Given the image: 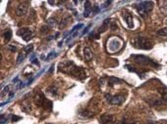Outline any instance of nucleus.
Returning <instances> with one entry per match:
<instances>
[{"label": "nucleus", "instance_id": "f257e3e1", "mask_svg": "<svg viewBox=\"0 0 167 124\" xmlns=\"http://www.w3.org/2000/svg\"><path fill=\"white\" fill-rule=\"evenodd\" d=\"M60 71L70 73V74L75 75L76 77H78L80 79H84L86 77V72L81 68H77L75 66V63L71 61H67L64 63H61L59 65Z\"/></svg>", "mask_w": 167, "mask_h": 124}, {"label": "nucleus", "instance_id": "f03ea898", "mask_svg": "<svg viewBox=\"0 0 167 124\" xmlns=\"http://www.w3.org/2000/svg\"><path fill=\"white\" fill-rule=\"evenodd\" d=\"M133 45L138 49H143V50H149L153 47V41L148 37H143V36H138V37L134 38L132 40Z\"/></svg>", "mask_w": 167, "mask_h": 124}, {"label": "nucleus", "instance_id": "7ed1b4c3", "mask_svg": "<svg viewBox=\"0 0 167 124\" xmlns=\"http://www.w3.org/2000/svg\"><path fill=\"white\" fill-rule=\"evenodd\" d=\"M136 8L138 10L139 14L142 16H146L148 13L150 12L153 8V2L151 1H142L139 4L136 5Z\"/></svg>", "mask_w": 167, "mask_h": 124}, {"label": "nucleus", "instance_id": "20e7f679", "mask_svg": "<svg viewBox=\"0 0 167 124\" xmlns=\"http://www.w3.org/2000/svg\"><path fill=\"white\" fill-rule=\"evenodd\" d=\"M131 58L135 61L137 63H140V65H143V66H158V65L154 61H152V60H150L149 58L146 56H142V55H133L131 56Z\"/></svg>", "mask_w": 167, "mask_h": 124}, {"label": "nucleus", "instance_id": "39448f33", "mask_svg": "<svg viewBox=\"0 0 167 124\" xmlns=\"http://www.w3.org/2000/svg\"><path fill=\"white\" fill-rule=\"evenodd\" d=\"M17 34L21 36L25 41H29V40L32 38V36L33 35V31L30 28H23L19 29Z\"/></svg>", "mask_w": 167, "mask_h": 124}, {"label": "nucleus", "instance_id": "423d86ee", "mask_svg": "<svg viewBox=\"0 0 167 124\" xmlns=\"http://www.w3.org/2000/svg\"><path fill=\"white\" fill-rule=\"evenodd\" d=\"M122 46V40L119 38H113L108 43V50L111 52H116L121 48Z\"/></svg>", "mask_w": 167, "mask_h": 124}, {"label": "nucleus", "instance_id": "0eeeda50", "mask_svg": "<svg viewBox=\"0 0 167 124\" xmlns=\"http://www.w3.org/2000/svg\"><path fill=\"white\" fill-rule=\"evenodd\" d=\"M28 5H29L28 2L20 3V4L18 5V7H17V10H16L17 16H19V17L26 16L27 13H28V9H29V6Z\"/></svg>", "mask_w": 167, "mask_h": 124}, {"label": "nucleus", "instance_id": "6e6552de", "mask_svg": "<svg viewBox=\"0 0 167 124\" xmlns=\"http://www.w3.org/2000/svg\"><path fill=\"white\" fill-rule=\"evenodd\" d=\"M100 123L101 124H114V116L110 115H104L100 117Z\"/></svg>", "mask_w": 167, "mask_h": 124}, {"label": "nucleus", "instance_id": "1a4fd4ad", "mask_svg": "<svg viewBox=\"0 0 167 124\" xmlns=\"http://www.w3.org/2000/svg\"><path fill=\"white\" fill-rule=\"evenodd\" d=\"M92 10V2L91 1H86L85 3V11H84V17H85V18H88V17L91 16Z\"/></svg>", "mask_w": 167, "mask_h": 124}, {"label": "nucleus", "instance_id": "9d476101", "mask_svg": "<svg viewBox=\"0 0 167 124\" xmlns=\"http://www.w3.org/2000/svg\"><path fill=\"white\" fill-rule=\"evenodd\" d=\"M124 18H125V21L127 23V25H128V28H134L133 17L130 15L129 13H124Z\"/></svg>", "mask_w": 167, "mask_h": 124}, {"label": "nucleus", "instance_id": "9b49d317", "mask_svg": "<svg viewBox=\"0 0 167 124\" xmlns=\"http://www.w3.org/2000/svg\"><path fill=\"white\" fill-rule=\"evenodd\" d=\"M124 97L123 96H115L113 97L111 102H110V104H112V105H121V104L124 102Z\"/></svg>", "mask_w": 167, "mask_h": 124}, {"label": "nucleus", "instance_id": "f8f14e48", "mask_svg": "<svg viewBox=\"0 0 167 124\" xmlns=\"http://www.w3.org/2000/svg\"><path fill=\"white\" fill-rule=\"evenodd\" d=\"M35 104L38 106H41L43 104H44V102H45V98H44V96H43V94L42 93H39L38 96L35 97Z\"/></svg>", "mask_w": 167, "mask_h": 124}, {"label": "nucleus", "instance_id": "ddd939ff", "mask_svg": "<svg viewBox=\"0 0 167 124\" xmlns=\"http://www.w3.org/2000/svg\"><path fill=\"white\" fill-rule=\"evenodd\" d=\"M84 56H85V59L86 61H91L92 59V50L89 48V47H86L85 49H84Z\"/></svg>", "mask_w": 167, "mask_h": 124}, {"label": "nucleus", "instance_id": "4468645a", "mask_svg": "<svg viewBox=\"0 0 167 124\" xmlns=\"http://www.w3.org/2000/svg\"><path fill=\"white\" fill-rule=\"evenodd\" d=\"M109 25H110V20L109 19H106L104 20V22L102 23V25L100 26V28H99V31L98 32H104L106 29H107L109 28Z\"/></svg>", "mask_w": 167, "mask_h": 124}, {"label": "nucleus", "instance_id": "2eb2a0df", "mask_svg": "<svg viewBox=\"0 0 167 124\" xmlns=\"http://www.w3.org/2000/svg\"><path fill=\"white\" fill-rule=\"evenodd\" d=\"M46 92H47V93L49 94V95L56 96V95H57L58 89H57V87H56V86L51 85V86H49L47 89H46Z\"/></svg>", "mask_w": 167, "mask_h": 124}, {"label": "nucleus", "instance_id": "dca6fc26", "mask_svg": "<svg viewBox=\"0 0 167 124\" xmlns=\"http://www.w3.org/2000/svg\"><path fill=\"white\" fill-rule=\"evenodd\" d=\"M158 92H159L160 95H161V98L163 100V102H167V88H165V87L159 88Z\"/></svg>", "mask_w": 167, "mask_h": 124}, {"label": "nucleus", "instance_id": "f3484780", "mask_svg": "<svg viewBox=\"0 0 167 124\" xmlns=\"http://www.w3.org/2000/svg\"><path fill=\"white\" fill-rule=\"evenodd\" d=\"M3 37H4L5 41H9L12 37V31H10V29H7V31L3 33Z\"/></svg>", "mask_w": 167, "mask_h": 124}, {"label": "nucleus", "instance_id": "a211bd4d", "mask_svg": "<svg viewBox=\"0 0 167 124\" xmlns=\"http://www.w3.org/2000/svg\"><path fill=\"white\" fill-rule=\"evenodd\" d=\"M26 56H27V53L25 51L22 52V53H20L19 56H18V58H17V63H21L25 60Z\"/></svg>", "mask_w": 167, "mask_h": 124}, {"label": "nucleus", "instance_id": "6ab92c4d", "mask_svg": "<svg viewBox=\"0 0 167 124\" xmlns=\"http://www.w3.org/2000/svg\"><path fill=\"white\" fill-rule=\"evenodd\" d=\"M120 82H121V80H120L119 78L113 77V76L109 77V79H108V83L110 85H114V84H117V83H120Z\"/></svg>", "mask_w": 167, "mask_h": 124}, {"label": "nucleus", "instance_id": "aec40b11", "mask_svg": "<svg viewBox=\"0 0 167 124\" xmlns=\"http://www.w3.org/2000/svg\"><path fill=\"white\" fill-rule=\"evenodd\" d=\"M83 28V23H79V25H77V26H75L74 28H73V29L71 31H70V34L71 35H73V34H75L76 32H78V31L80 28Z\"/></svg>", "mask_w": 167, "mask_h": 124}, {"label": "nucleus", "instance_id": "412c9836", "mask_svg": "<svg viewBox=\"0 0 167 124\" xmlns=\"http://www.w3.org/2000/svg\"><path fill=\"white\" fill-rule=\"evenodd\" d=\"M80 115L82 117H92L93 115V113L89 112V110H83V112H80Z\"/></svg>", "mask_w": 167, "mask_h": 124}, {"label": "nucleus", "instance_id": "4be33fe9", "mask_svg": "<svg viewBox=\"0 0 167 124\" xmlns=\"http://www.w3.org/2000/svg\"><path fill=\"white\" fill-rule=\"evenodd\" d=\"M47 25L50 26V28H54V26H57V21H56L54 18H51L47 21Z\"/></svg>", "mask_w": 167, "mask_h": 124}, {"label": "nucleus", "instance_id": "5701e85b", "mask_svg": "<svg viewBox=\"0 0 167 124\" xmlns=\"http://www.w3.org/2000/svg\"><path fill=\"white\" fill-rule=\"evenodd\" d=\"M157 34L161 36H167V28H161V29H159V31H157Z\"/></svg>", "mask_w": 167, "mask_h": 124}, {"label": "nucleus", "instance_id": "b1692460", "mask_svg": "<svg viewBox=\"0 0 167 124\" xmlns=\"http://www.w3.org/2000/svg\"><path fill=\"white\" fill-rule=\"evenodd\" d=\"M33 45H28V46H26L25 48H24V51L27 53V54H29V53L33 52Z\"/></svg>", "mask_w": 167, "mask_h": 124}, {"label": "nucleus", "instance_id": "393cba45", "mask_svg": "<svg viewBox=\"0 0 167 124\" xmlns=\"http://www.w3.org/2000/svg\"><path fill=\"white\" fill-rule=\"evenodd\" d=\"M10 87H11V86L8 85V86H6L4 89H3V91H2V93H1V97H2V98H3V97H4V96L6 95V94H8V93H9Z\"/></svg>", "mask_w": 167, "mask_h": 124}, {"label": "nucleus", "instance_id": "a878e982", "mask_svg": "<svg viewBox=\"0 0 167 124\" xmlns=\"http://www.w3.org/2000/svg\"><path fill=\"white\" fill-rule=\"evenodd\" d=\"M56 56H57V54H56L55 52H51V53H50V55L47 57V58H46V61H50L51 59H54Z\"/></svg>", "mask_w": 167, "mask_h": 124}, {"label": "nucleus", "instance_id": "bb28decb", "mask_svg": "<svg viewBox=\"0 0 167 124\" xmlns=\"http://www.w3.org/2000/svg\"><path fill=\"white\" fill-rule=\"evenodd\" d=\"M110 29L111 31H116V29H118V26H117V23L112 22L111 23H110Z\"/></svg>", "mask_w": 167, "mask_h": 124}, {"label": "nucleus", "instance_id": "cd10ccee", "mask_svg": "<svg viewBox=\"0 0 167 124\" xmlns=\"http://www.w3.org/2000/svg\"><path fill=\"white\" fill-rule=\"evenodd\" d=\"M8 121V118L6 116L4 115H1V117H0V123L1 124H5V123H7Z\"/></svg>", "mask_w": 167, "mask_h": 124}, {"label": "nucleus", "instance_id": "c85d7f7f", "mask_svg": "<svg viewBox=\"0 0 167 124\" xmlns=\"http://www.w3.org/2000/svg\"><path fill=\"white\" fill-rule=\"evenodd\" d=\"M7 49L10 50L11 52H15L16 50H17V47L15 45H12V44H10V45H7Z\"/></svg>", "mask_w": 167, "mask_h": 124}, {"label": "nucleus", "instance_id": "c756f323", "mask_svg": "<svg viewBox=\"0 0 167 124\" xmlns=\"http://www.w3.org/2000/svg\"><path fill=\"white\" fill-rule=\"evenodd\" d=\"M48 31H49V28H48V26H41V33H45V32H47Z\"/></svg>", "mask_w": 167, "mask_h": 124}, {"label": "nucleus", "instance_id": "7c9ffc66", "mask_svg": "<svg viewBox=\"0 0 167 124\" xmlns=\"http://www.w3.org/2000/svg\"><path fill=\"white\" fill-rule=\"evenodd\" d=\"M20 119H21V117H19V116H15V115L12 116V121H13V122L18 121V120H20Z\"/></svg>", "mask_w": 167, "mask_h": 124}, {"label": "nucleus", "instance_id": "2f4dec72", "mask_svg": "<svg viewBox=\"0 0 167 124\" xmlns=\"http://www.w3.org/2000/svg\"><path fill=\"white\" fill-rule=\"evenodd\" d=\"M89 28H91V26H86V28H85V31H83V33H82V34H83V35H84V34H86V32H88V31H89Z\"/></svg>", "mask_w": 167, "mask_h": 124}, {"label": "nucleus", "instance_id": "473e14b6", "mask_svg": "<svg viewBox=\"0 0 167 124\" xmlns=\"http://www.w3.org/2000/svg\"><path fill=\"white\" fill-rule=\"evenodd\" d=\"M98 6H95V11H93V13H98Z\"/></svg>", "mask_w": 167, "mask_h": 124}]
</instances>
